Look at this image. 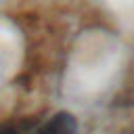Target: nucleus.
<instances>
[{
  "label": "nucleus",
  "mask_w": 134,
  "mask_h": 134,
  "mask_svg": "<svg viewBox=\"0 0 134 134\" xmlns=\"http://www.w3.org/2000/svg\"><path fill=\"white\" fill-rule=\"evenodd\" d=\"M36 134H77V121L69 111H57L38 128Z\"/></svg>",
  "instance_id": "1"
},
{
  "label": "nucleus",
  "mask_w": 134,
  "mask_h": 134,
  "mask_svg": "<svg viewBox=\"0 0 134 134\" xmlns=\"http://www.w3.org/2000/svg\"><path fill=\"white\" fill-rule=\"evenodd\" d=\"M0 134H23L17 126H4V128H0Z\"/></svg>",
  "instance_id": "2"
}]
</instances>
